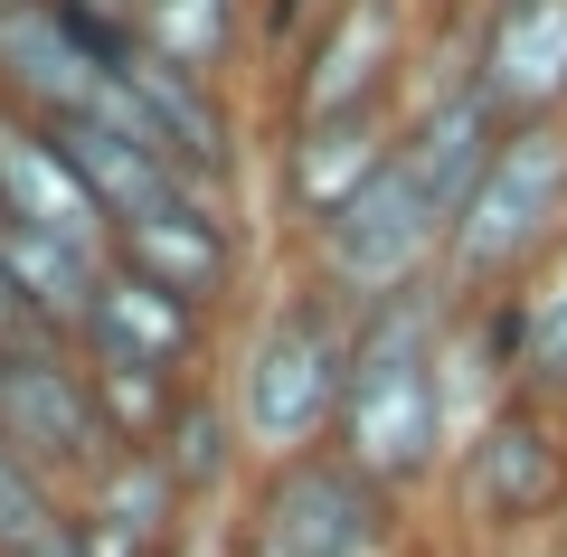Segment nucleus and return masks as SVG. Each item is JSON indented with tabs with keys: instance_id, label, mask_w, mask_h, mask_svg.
<instances>
[{
	"instance_id": "obj_21",
	"label": "nucleus",
	"mask_w": 567,
	"mask_h": 557,
	"mask_svg": "<svg viewBox=\"0 0 567 557\" xmlns=\"http://www.w3.org/2000/svg\"><path fill=\"white\" fill-rule=\"evenodd\" d=\"M66 529V492L58 482H39L10 444H0V557H29L39 538Z\"/></svg>"
},
{
	"instance_id": "obj_13",
	"label": "nucleus",
	"mask_w": 567,
	"mask_h": 557,
	"mask_svg": "<svg viewBox=\"0 0 567 557\" xmlns=\"http://www.w3.org/2000/svg\"><path fill=\"white\" fill-rule=\"evenodd\" d=\"M29 123H39V114H29ZM48 142L76 161V179H85V199L104 208V227L142 218V208H162L171 189H181V171H171V161L142 142L133 95H123V85H104L85 114H48Z\"/></svg>"
},
{
	"instance_id": "obj_24",
	"label": "nucleus",
	"mask_w": 567,
	"mask_h": 557,
	"mask_svg": "<svg viewBox=\"0 0 567 557\" xmlns=\"http://www.w3.org/2000/svg\"><path fill=\"white\" fill-rule=\"evenodd\" d=\"M473 10H483V0H425V20H445V29H464Z\"/></svg>"
},
{
	"instance_id": "obj_25",
	"label": "nucleus",
	"mask_w": 567,
	"mask_h": 557,
	"mask_svg": "<svg viewBox=\"0 0 567 557\" xmlns=\"http://www.w3.org/2000/svg\"><path fill=\"white\" fill-rule=\"evenodd\" d=\"M29 557H76V538L58 529V538H39V548H29Z\"/></svg>"
},
{
	"instance_id": "obj_5",
	"label": "nucleus",
	"mask_w": 567,
	"mask_h": 557,
	"mask_svg": "<svg viewBox=\"0 0 567 557\" xmlns=\"http://www.w3.org/2000/svg\"><path fill=\"white\" fill-rule=\"evenodd\" d=\"M558 237H567V114H539V123H511L502 152L473 179L445 246V293L454 302L511 293Z\"/></svg>"
},
{
	"instance_id": "obj_10",
	"label": "nucleus",
	"mask_w": 567,
	"mask_h": 557,
	"mask_svg": "<svg viewBox=\"0 0 567 557\" xmlns=\"http://www.w3.org/2000/svg\"><path fill=\"white\" fill-rule=\"evenodd\" d=\"M0 444H10L39 482H58L66 501L104 473V454H123V444L104 435V416H95L76 340H29V350L0 359Z\"/></svg>"
},
{
	"instance_id": "obj_12",
	"label": "nucleus",
	"mask_w": 567,
	"mask_h": 557,
	"mask_svg": "<svg viewBox=\"0 0 567 557\" xmlns=\"http://www.w3.org/2000/svg\"><path fill=\"white\" fill-rule=\"evenodd\" d=\"M76 350L85 359H133V369H162V379H208L218 369V321H199L189 302H171L162 283L123 275L104 256V283L76 321Z\"/></svg>"
},
{
	"instance_id": "obj_6",
	"label": "nucleus",
	"mask_w": 567,
	"mask_h": 557,
	"mask_svg": "<svg viewBox=\"0 0 567 557\" xmlns=\"http://www.w3.org/2000/svg\"><path fill=\"white\" fill-rule=\"evenodd\" d=\"M445 246H454V208L425 189L416 161H388L350 208H331L312 237H293V265H303L322 293H341L350 312H379L398 293H425L445 283Z\"/></svg>"
},
{
	"instance_id": "obj_18",
	"label": "nucleus",
	"mask_w": 567,
	"mask_h": 557,
	"mask_svg": "<svg viewBox=\"0 0 567 557\" xmlns=\"http://www.w3.org/2000/svg\"><path fill=\"white\" fill-rule=\"evenodd\" d=\"M76 510H95V519H114V529L152 538L162 557H189V529H199L189 492L171 482V463L152 454V444H123V454H104V473L76 492Z\"/></svg>"
},
{
	"instance_id": "obj_16",
	"label": "nucleus",
	"mask_w": 567,
	"mask_h": 557,
	"mask_svg": "<svg viewBox=\"0 0 567 557\" xmlns=\"http://www.w3.org/2000/svg\"><path fill=\"white\" fill-rule=\"evenodd\" d=\"M133 39H142V58L208 76V85H237V95H246V76H265L246 0H133Z\"/></svg>"
},
{
	"instance_id": "obj_11",
	"label": "nucleus",
	"mask_w": 567,
	"mask_h": 557,
	"mask_svg": "<svg viewBox=\"0 0 567 557\" xmlns=\"http://www.w3.org/2000/svg\"><path fill=\"white\" fill-rule=\"evenodd\" d=\"M464 85L502 123L567 114V0H483L464 20Z\"/></svg>"
},
{
	"instance_id": "obj_20",
	"label": "nucleus",
	"mask_w": 567,
	"mask_h": 557,
	"mask_svg": "<svg viewBox=\"0 0 567 557\" xmlns=\"http://www.w3.org/2000/svg\"><path fill=\"white\" fill-rule=\"evenodd\" d=\"M511 302H520V388L567 406V237L511 283Z\"/></svg>"
},
{
	"instance_id": "obj_8",
	"label": "nucleus",
	"mask_w": 567,
	"mask_h": 557,
	"mask_svg": "<svg viewBox=\"0 0 567 557\" xmlns=\"http://www.w3.org/2000/svg\"><path fill=\"white\" fill-rule=\"evenodd\" d=\"M104 256H114L123 275L162 283L171 302H189V312L218 321V331L256 302V293H246V283H256V218H246L237 189H199V179H181L162 208L123 218Z\"/></svg>"
},
{
	"instance_id": "obj_2",
	"label": "nucleus",
	"mask_w": 567,
	"mask_h": 557,
	"mask_svg": "<svg viewBox=\"0 0 567 557\" xmlns=\"http://www.w3.org/2000/svg\"><path fill=\"white\" fill-rule=\"evenodd\" d=\"M350 312L341 293L293 265L275 275L256 302L237 312V340H227V416L246 435V463H293V454H322L331 444V416H341V379H350Z\"/></svg>"
},
{
	"instance_id": "obj_7",
	"label": "nucleus",
	"mask_w": 567,
	"mask_h": 557,
	"mask_svg": "<svg viewBox=\"0 0 567 557\" xmlns=\"http://www.w3.org/2000/svg\"><path fill=\"white\" fill-rule=\"evenodd\" d=\"M425 39H435L425 0H322L312 29L265 76V123L350 114V104H406V76H416Z\"/></svg>"
},
{
	"instance_id": "obj_15",
	"label": "nucleus",
	"mask_w": 567,
	"mask_h": 557,
	"mask_svg": "<svg viewBox=\"0 0 567 557\" xmlns=\"http://www.w3.org/2000/svg\"><path fill=\"white\" fill-rule=\"evenodd\" d=\"M0 227H39V237H76V246H114L104 208L85 199L76 161L48 142V123L0 114Z\"/></svg>"
},
{
	"instance_id": "obj_1",
	"label": "nucleus",
	"mask_w": 567,
	"mask_h": 557,
	"mask_svg": "<svg viewBox=\"0 0 567 557\" xmlns=\"http://www.w3.org/2000/svg\"><path fill=\"white\" fill-rule=\"evenodd\" d=\"M454 435H464V406H454V293L425 283V293L360 312L331 454L360 463L369 482H388L398 501H425L454 463Z\"/></svg>"
},
{
	"instance_id": "obj_14",
	"label": "nucleus",
	"mask_w": 567,
	"mask_h": 557,
	"mask_svg": "<svg viewBox=\"0 0 567 557\" xmlns=\"http://www.w3.org/2000/svg\"><path fill=\"white\" fill-rule=\"evenodd\" d=\"M104 85L114 76L76 48L58 0H0V114H85Z\"/></svg>"
},
{
	"instance_id": "obj_3",
	"label": "nucleus",
	"mask_w": 567,
	"mask_h": 557,
	"mask_svg": "<svg viewBox=\"0 0 567 557\" xmlns=\"http://www.w3.org/2000/svg\"><path fill=\"white\" fill-rule=\"evenodd\" d=\"M406 538H416V501H398L322 444V454L246 473L218 557H406Z\"/></svg>"
},
{
	"instance_id": "obj_9",
	"label": "nucleus",
	"mask_w": 567,
	"mask_h": 557,
	"mask_svg": "<svg viewBox=\"0 0 567 557\" xmlns=\"http://www.w3.org/2000/svg\"><path fill=\"white\" fill-rule=\"evenodd\" d=\"M406 104H350V114H303V123H265V208L284 237H312L331 208H350L369 179L398 161Z\"/></svg>"
},
{
	"instance_id": "obj_17",
	"label": "nucleus",
	"mask_w": 567,
	"mask_h": 557,
	"mask_svg": "<svg viewBox=\"0 0 567 557\" xmlns=\"http://www.w3.org/2000/svg\"><path fill=\"white\" fill-rule=\"evenodd\" d=\"M152 454L171 463V482L189 492V510H218V501H237L246 492V435H237V416H227V388L218 379H199L181 406H171V425H162V444Z\"/></svg>"
},
{
	"instance_id": "obj_23",
	"label": "nucleus",
	"mask_w": 567,
	"mask_h": 557,
	"mask_svg": "<svg viewBox=\"0 0 567 557\" xmlns=\"http://www.w3.org/2000/svg\"><path fill=\"white\" fill-rule=\"evenodd\" d=\"M29 340H58V331H48V321L29 312V293L10 283V265H0V359H10V350H29Z\"/></svg>"
},
{
	"instance_id": "obj_19",
	"label": "nucleus",
	"mask_w": 567,
	"mask_h": 557,
	"mask_svg": "<svg viewBox=\"0 0 567 557\" xmlns=\"http://www.w3.org/2000/svg\"><path fill=\"white\" fill-rule=\"evenodd\" d=\"M0 265H10V283L29 293V312H39L48 331H58V340H76L85 302H95V283H104V246L39 237V227H0Z\"/></svg>"
},
{
	"instance_id": "obj_4",
	"label": "nucleus",
	"mask_w": 567,
	"mask_h": 557,
	"mask_svg": "<svg viewBox=\"0 0 567 557\" xmlns=\"http://www.w3.org/2000/svg\"><path fill=\"white\" fill-rule=\"evenodd\" d=\"M445 510H454V538L483 548V557L558 529L567 519V406L529 398V388H511L502 406H483L454 435Z\"/></svg>"
},
{
	"instance_id": "obj_22",
	"label": "nucleus",
	"mask_w": 567,
	"mask_h": 557,
	"mask_svg": "<svg viewBox=\"0 0 567 557\" xmlns=\"http://www.w3.org/2000/svg\"><path fill=\"white\" fill-rule=\"evenodd\" d=\"M312 10H322V0H246V29H256V66H265V76H275L284 48L312 29Z\"/></svg>"
}]
</instances>
